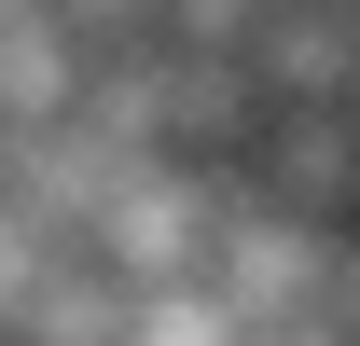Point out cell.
<instances>
[{"label": "cell", "instance_id": "8992f818", "mask_svg": "<svg viewBox=\"0 0 360 346\" xmlns=\"http://www.w3.org/2000/svg\"><path fill=\"white\" fill-rule=\"evenodd\" d=\"M0 346H42V333H0Z\"/></svg>", "mask_w": 360, "mask_h": 346}, {"label": "cell", "instance_id": "ba28073f", "mask_svg": "<svg viewBox=\"0 0 360 346\" xmlns=\"http://www.w3.org/2000/svg\"><path fill=\"white\" fill-rule=\"evenodd\" d=\"M347 111H360V97H347Z\"/></svg>", "mask_w": 360, "mask_h": 346}, {"label": "cell", "instance_id": "7a4b0ae2", "mask_svg": "<svg viewBox=\"0 0 360 346\" xmlns=\"http://www.w3.org/2000/svg\"><path fill=\"white\" fill-rule=\"evenodd\" d=\"M250 180H264L277 208H305V222L347 236V208H360V111H264Z\"/></svg>", "mask_w": 360, "mask_h": 346}, {"label": "cell", "instance_id": "3957f363", "mask_svg": "<svg viewBox=\"0 0 360 346\" xmlns=\"http://www.w3.org/2000/svg\"><path fill=\"white\" fill-rule=\"evenodd\" d=\"M250 70H264L277 111H347L360 97V14L347 0H277L264 42H250Z\"/></svg>", "mask_w": 360, "mask_h": 346}, {"label": "cell", "instance_id": "52a82bcc", "mask_svg": "<svg viewBox=\"0 0 360 346\" xmlns=\"http://www.w3.org/2000/svg\"><path fill=\"white\" fill-rule=\"evenodd\" d=\"M347 14H360V0H347Z\"/></svg>", "mask_w": 360, "mask_h": 346}, {"label": "cell", "instance_id": "277c9868", "mask_svg": "<svg viewBox=\"0 0 360 346\" xmlns=\"http://www.w3.org/2000/svg\"><path fill=\"white\" fill-rule=\"evenodd\" d=\"M264 14H277V0H153V28H167L180 56H250Z\"/></svg>", "mask_w": 360, "mask_h": 346}, {"label": "cell", "instance_id": "6da1fadb", "mask_svg": "<svg viewBox=\"0 0 360 346\" xmlns=\"http://www.w3.org/2000/svg\"><path fill=\"white\" fill-rule=\"evenodd\" d=\"M97 84V28L70 0H0V111L14 125H70Z\"/></svg>", "mask_w": 360, "mask_h": 346}, {"label": "cell", "instance_id": "5b68a950", "mask_svg": "<svg viewBox=\"0 0 360 346\" xmlns=\"http://www.w3.org/2000/svg\"><path fill=\"white\" fill-rule=\"evenodd\" d=\"M70 14H84L97 42H111V28H153V0H70Z\"/></svg>", "mask_w": 360, "mask_h": 346}]
</instances>
